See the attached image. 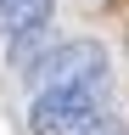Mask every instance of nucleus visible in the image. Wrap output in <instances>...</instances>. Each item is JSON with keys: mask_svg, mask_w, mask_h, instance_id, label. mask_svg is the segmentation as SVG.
Wrapping results in <instances>:
<instances>
[{"mask_svg": "<svg viewBox=\"0 0 129 135\" xmlns=\"http://www.w3.org/2000/svg\"><path fill=\"white\" fill-rule=\"evenodd\" d=\"M34 90H68V84H101L107 79V45L101 40H62L23 73Z\"/></svg>", "mask_w": 129, "mask_h": 135, "instance_id": "obj_1", "label": "nucleus"}, {"mask_svg": "<svg viewBox=\"0 0 129 135\" xmlns=\"http://www.w3.org/2000/svg\"><path fill=\"white\" fill-rule=\"evenodd\" d=\"M51 17H56V0H0V34H11V40L45 34Z\"/></svg>", "mask_w": 129, "mask_h": 135, "instance_id": "obj_3", "label": "nucleus"}, {"mask_svg": "<svg viewBox=\"0 0 129 135\" xmlns=\"http://www.w3.org/2000/svg\"><path fill=\"white\" fill-rule=\"evenodd\" d=\"M73 135H123V124L101 113V118H90V124H84V129H73Z\"/></svg>", "mask_w": 129, "mask_h": 135, "instance_id": "obj_4", "label": "nucleus"}, {"mask_svg": "<svg viewBox=\"0 0 129 135\" xmlns=\"http://www.w3.org/2000/svg\"><path fill=\"white\" fill-rule=\"evenodd\" d=\"M101 101H107V79L101 84H68V90H34L28 129L34 135H73L90 118H101Z\"/></svg>", "mask_w": 129, "mask_h": 135, "instance_id": "obj_2", "label": "nucleus"}]
</instances>
